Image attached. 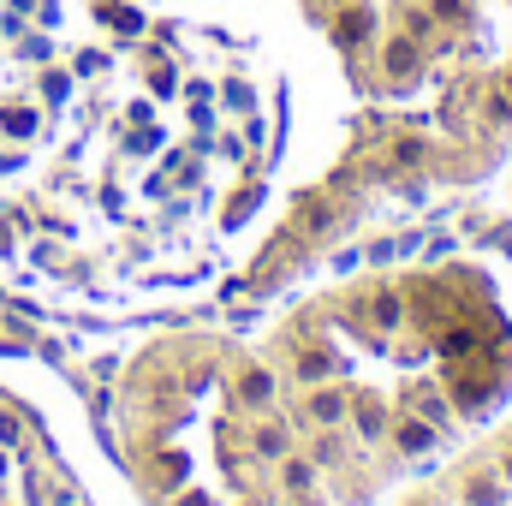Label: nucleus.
<instances>
[{
  "label": "nucleus",
  "instance_id": "nucleus-3",
  "mask_svg": "<svg viewBox=\"0 0 512 506\" xmlns=\"http://www.w3.org/2000/svg\"><path fill=\"white\" fill-rule=\"evenodd\" d=\"M0 471H6V459H0Z\"/></svg>",
  "mask_w": 512,
  "mask_h": 506
},
{
  "label": "nucleus",
  "instance_id": "nucleus-2",
  "mask_svg": "<svg viewBox=\"0 0 512 506\" xmlns=\"http://www.w3.org/2000/svg\"><path fill=\"white\" fill-rule=\"evenodd\" d=\"M316 417H328V423H334V417H340V393H328V399H316Z\"/></svg>",
  "mask_w": 512,
  "mask_h": 506
},
{
  "label": "nucleus",
  "instance_id": "nucleus-1",
  "mask_svg": "<svg viewBox=\"0 0 512 506\" xmlns=\"http://www.w3.org/2000/svg\"><path fill=\"white\" fill-rule=\"evenodd\" d=\"M18 441H24V423L12 411H0V447H18Z\"/></svg>",
  "mask_w": 512,
  "mask_h": 506
}]
</instances>
